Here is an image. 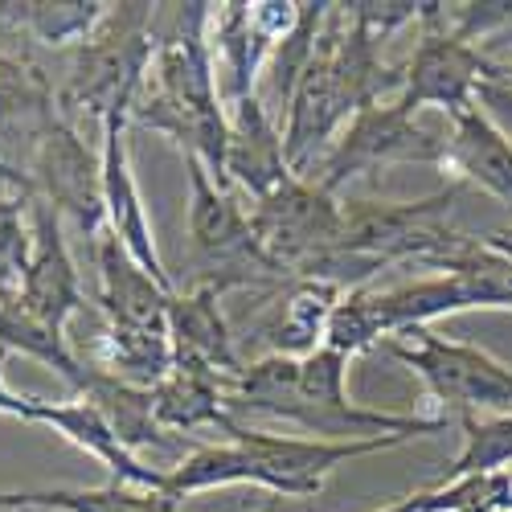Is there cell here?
<instances>
[{
  "instance_id": "obj_29",
  "label": "cell",
  "mask_w": 512,
  "mask_h": 512,
  "mask_svg": "<svg viewBox=\"0 0 512 512\" xmlns=\"http://www.w3.org/2000/svg\"><path fill=\"white\" fill-rule=\"evenodd\" d=\"M345 9L377 41V46L390 33H398L406 25H418V13H422V5H410V0H386V5H377V0H357V5H345Z\"/></svg>"
},
{
  "instance_id": "obj_1",
  "label": "cell",
  "mask_w": 512,
  "mask_h": 512,
  "mask_svg": "<svg viewBox=\"0 0 512 512\" xmlns=\"http://www.w3.org/2000/svg\"><path fill=\"white\" fill-rule=\"evenodd\" d=\"M349 357L332 353L328 345L308 353L304 361L267 353L259 361L242 365L238 377L226 381L230 414H267L304 426L312 439L353 443V439H431L447 431V414H394V410H361L349 402Z\"/></svg>"
},
{
  "instance_id": "obj_20",
  "label": "cell",
  "mask_w": 512,
  "mask_h": 512,
  "mask_svg": "<svg viewBox=\"0 0 512 512\" xmlns=\"http://www.w3.org/2000/svg\"><path fill=\"white\" fill-rule=\"evenodd\" d=\"M340 295H345V287L324 283V279H300L295 283L287 291L283 308L275 312V320L263 328L271 353L304 361L308 353L324 349L328 320H332V308L340 304Z\"/></svg>"
},
{
  "instance_id": "obj_27",
  "label": "cell",
  "mask_w": 512,
  "mask_h": 512,
  "mask_svg": "<svg viewBox=\"0 0 512 512\" xmlns=\"http://www.w3.org/2000/svg\"><path fill=\"white\" fill-rule=\"evenodd\" d=\"M463 431V451L455 463L435 480V484H455V480H480V476H500L512 472V414H492V418H459Z\"/></svg>"
},
{
  "instance_id": "obj_3",
  "label": "cell",
  "mask_w": 512,
  "mask_h": 512,
  "mask_svg": "<svg viewBox=\"0 0 512 512\" xmlns=\"http://www.w3.org/2000/svg\"><path fill=\"white\" fill-rule=\"evenodd\" d=\"M386 353L422 377L426 394L447 418H492L512 414V365L480 345L439 336L435 328H414L386 340Z\"/></svg>"
},
{
  "instance_id": "obj_16",
  "label": "cell",
  "mask_w": 512,
  "mask_h": 512,
  "mask_svg": "<svg viewBox=\"0 0 512 512\" xmlns=\"http://www.w3.org/2000/svg\"><path fill=\"white\" fill-rule=\"evenodd\" d=\"M443 168L467 189L476 185L488 197L512 205V144L500 136V127L480 111H463L451 119V136L443 144Z\"/></svg>"
},
{
  "instance_id": "obj_11",
  "label": "cell",
  "mask_w": 512,
  "mask_h": 512,
  "mask_svg": "<svg viewBox=\"0 0 512 512\" xmlns=\"http://www.w3.org/2000/svg\"><path fill=\"white\" fill-rule=\"evenodd\" d=\"M62 119L58 95L25 54H0V164L25 177V168Z\"/></svg>"
},
{
  "instance_id": "obj_7",
  "label": "cell",
  "mask_w": 512,
  "mask_h": 512,
  "mask_svg": "<svg viewBox=\"0 0 512 512\" xmlns=\"http://www.w3.org/2000/svg\"><path fill=\"white\" fill-rule=\"evenodd\" d=\"M25 181H29V197H41L62 222H74L82 234H91V246H95V238L107 230L103 156L87 148L78 123L62 115L50 127L25 168Z\"/></svg>"
},
{
  "instance_id": "obj_5",
  "label": "cell",
  "mask_w": 512,
  "mask_h": 512,
  "mask_svg": "<svg viewBox=\"0 0 512 512\" xmlns=\"http://www.w3.org/2000/svg\"><path fill=\"white\" fill-rule=\"evenodd\" d=\"M484 78H492V58L451 33L447 5H422L418 46L402 66V95L394 103L410 115L422 107H439L447 119H455L476 107Z\"/></svg>"
},
{
  "instance_id": "obj_8",
  "label": "cell",
  "mask_w": 512,
  "mask_h": 512,
  "mask_svg": "<svg viewBox=\"0 0 512 512\" xmlns=\"http://www.w3.org/2000/svg\"><path fill=\"white\" fill-rule=\"evenodd\" d=\"M222 431L230 435V443H242L246 451L259 455V463L267 467V492L279 496H320V488L328 484V476L340 463L349 459H365L377 451L402 447L410 439L398 435H377V439H353V443H328V439H295V435H271V431H254V426L230 418Z\"/></svg>"
},
{
  "instance_id": "obj_18",
  "label": "cell",
  "mask_w": 512,
  "mask_h": 512,
  "mask_svg": "<svg viewBox=\"0 0 512 512\" xmlns=\"http://www.w3.org/2000/svg\"><path fill=\"white\" fill-rule=\"evenodd\" d=\"M152 402L164 431H201V426H218L222 431L234 418L226 398V377L189 357H177L168 377L152 390Z\"/></svg>"
},
{
  "instance_id": "obj_26",
  "label": "cell",
  "mask_w": 512,
  "mask_h": 512,
  "mask_svg": "<svg viewBox=\"0 0 512 512\" xmlns=\"http://www.w3.org/2000/svg\"><path fill=\"white\" fill-rule=\"evenodd\" d=\"M107 17L103 0H29V5H0V21L33 37L50 50H78L99 21Z\"/></svg>"
},
{
  "instance_id": "obj_10",
  "label": "cell",
  "mask_w": 512,
  "mask_h": 512,
  "mask_svg": "<svg viewBox=\"0 0 512 512\" xmlns=\"http://www.w3.org/2000/svg\"><path fill=\"white\" fill-rule=\"evenodd\" d=\"M29 226H33V250H29V267H25V283L17 300L66 332V320H74L87 308L78 263L66 246L62 218L41 197H29Z\"/></svg>"
},
{
  "instance_id": "obj_2",
  "label": "cell",
  "mask_w": 512,
  "mask_h": 512,
  "mask_svg": "<svg viewBox=\"0 0 512 512\" xmlns=\"http://www.w3.org/2000/svg\"><path fill=\"white\" fill-rule=\"evenodd\" d=\"M152 13L156 5H107L99 29L74 50L66 87L58 91V107L70 123L74 115L103 123L111 111L136 103L156 50Z\"/></svg>"
},
{
  "instance_id": "obj_32",
  "label": "cell",
  "mask_w": 512,
  "mask_h": 512,
  "mask_svg": "<svg viewBox=\"0 0 512 512\" xmlns=\"http://www.w3.org/2000/svg\"><path fill=\"white\" fill-rule=\"evenodd\" d=\"M492 78H500V82H508V87H512V62H496L492 66Z\"/></svg>"
},
{
  "instance_id": "obj_24",
  "label": "cell",
  "mask_w": 512,
  "mask_h": 512,
  "mask_svg": "<svg viewBox=\"0 0 512 512\" xmlns=\"http://www.w3.org/2000/svg\"><path fill=\"white\" fill-rule=\"evenodd\" d=\"M0 353H21L29 361L50 365L74 394H82L91 381V365H82L74 357V349L66 345V332L54 328L50 320H41L37 312H29L21 300L0 304Z\"/></svg>"
},
{
  "instance_id": "obj_31",
  "label": "cell",
  "mask_w": 512,
  "mask_h": 512,
  "mask_svg": "<svg viewBox=\"0 0 512 512\" xmlns=\"http://www.w3.org/2000/svg\"><path fill=\"white\" fill-rule=\"evenodd\" d=\"M0 357H5V353H0ZM33 406H37V398L13 394V390H9V381H5V373H0V414L21 418V422H33Z\"/></svg>"
},
{
  "instance_id": "obj_23",
  "label": "cell",
  "mask_w": 512,
  "mask_h": 512,
  "mask_svg": "<svg viewBox=\"0 0 512 512\" xmlns=\"http://www.w3.org/2000/svg\"><path fill=\"white\" fill-rule=\"evenodd\" d=\"M209 46L213 62L222 58L230 74V103L259 95V78L267 70L271 46L250 21V5H213L209 9Z\"/></svg>"
},
{
  "instance_id": "obj_30",
  "label": "cell",
  "mask_w": 512,
  "mask_h": 512,
  "mask_svg": "<svg viewBox=\"0 0 512 512\" xmlns=\"http://www.w3.org/2000/svg\"><path fill=\"white\" fill-rule=\"evenodd\" d=\"M476 107L500 127V136L512 144V87L500 78H484L480 82V95H476Z\"/></svg>"
},
{
  "instance_id": "obj_25",
  "label": "cell",
  "mask_w": 512,
  "mask_h": 512,
  "mask_svg": "<svg viewBox=\"0 0 512 512\" xmlns=\"http://www.w3.org/2000/svg\"><path fill=\"white\" fill-rule=\"evenodd\" d=\"M230 484H254V488H271L267 467L259 455L246 451L242 443H218V447H197L185 455L173 472H164V492L173 500L213 492V488H230Z\"/></svg>"
},
{
  "instance_id": "obj_19",
  "label": "cell",
  "mask_w": 512,
  "mask_h": 512,
  "mask_svg": "<svg viewBox=\"0 0 512 512\" xmlns=\"http://www.w3.org/2000/svg\"><path fill=\"white\" fill-rule=\"evenodd\" d=\"M91 357H95L91 369L140 390H156L168 377V369L177 365V349L168 328H136V324H107V320L91 345Z\"/></svg>"
},
{
  "instance_id": "obj_4",
  "label": "cell",
  "mask_w": 512,
  "mask_h": 512,
  "mask_svg": "<svg viewBox=\"0 0 512 512\" xmlns=\"http://www.w3.org/2000/svg\"><path fill=\"white\" fill-rule=\"evenodd\" d=\"M443 144L447 136L426 132L398 103H377V107L357 111L345 123V132L332 140V148L316 164V173L304 181H316L320 189L336 197L349 181L377 173L386 164H439L443 168Z\"/></svg>"
},
{
  "instance_id": "obj_21",
  "label": "cell",
  "mask_w": 512,
  "mask_h": 512,
  "mask_svg": "<svg viewBox=\"0 0 512 512\" xmlns=\"http://www.w3.org/2000/svg\"><path fill=\"white\" fill-rule=\"evenodd\" d=\"M78 398H87L103 414V422L115 431V439L127 451H132V455L140 447H164V451H173V439H168V431H164L160 418H156L152 390L127 386V381H119V377H107V373L91 369L87 390H82Z\"/></svg>"
},
{
  "instance_id": "obj_14",
  "label": "cell",
  "mask_w": 512,
  "mask_h": 512,
  "mask_svg": "<svg viewBox=\"0 0 512 512\" xmlns=\"http://www.w3.org/2000/svg\"><path fill=\"white\" fill-rule=\"evenodd\" d=\"M33 422L50 426V431H58L70 447L87 451L95 463H103L107 472L119 480V484H132V488H156L164 492V472H156V467L140 463V455H132L119 439L115 431L103 422V414L87 402V398H74V402H41L33 406Z\"/></svg>"
},
{
  "instance_id": "obj_6",
  "label": "cell",
  "mask_w": 512,
  "mask_h": 512,
  "mask_svg": "<svg viewBox=\"0 0 512 512\" xmlns=\"http://www.w3.org/2000/svg\"><path fill=\"white\" fill-rule=\"evenodd\" d=\"M340 226H345V205L316 181L291 177L279 193L250 209V230L259 242L263 259L275 271L300 279L324 250L336 246Z\"/></svg>"
},
{
  "instance_id": "obj_12",
  "label": "cell",
  "mask_w": 512,
  "mask_h": 512,
  "mask_svg": "<svg viewBox=\"0 0 512 512\" xmlns=\"http://www.w3.org/2000/svg\"><path fill=\"white\" fill-rule=\"evenodd\" d=\"M291 164L283 152V127L263 107L259 95L230 103V148H226V185L246 193L254 205L267 201L291 181Z\"/></svg>"
},
{
  "instance_id": "obj_28",
  "label": "cell",
  "mask_w": 512,
  "mask_h": 512,
  "mask_svg": "<svg viewBox=\"0 0 512 512\" xmlns=\"http://www.w3.org/2000/svg\"><path fill=\"white\" fill-rule=\"evenodd\" d=\"M29 250H33L29 189L0 177V304H9L21 295Z\"/></svg>"
},
{
  "instance_id": "obj_22",
  "label": "cell",
  "mask_w": 512,
  "mask_h": 512,
  "mask_svg": "<svg viewBox=\"0 0 512 512\" xmlns=\"http://www.w3.org/2000/svg\"><path fill=\"white\" fill-rule=\"evenodd\" d=\"M5 508H37V512H181V500L156 488L103 484V488H37V492H0Z\"/></svg>"
},
{
  "instance_id": "obj_9",
  "label": "cell",
  "mask_w": 512,
  "mask_h": 512,
  "mask_svg": "<svg viewBox=\"0 0 512 512\" xmlns=\"http://www.w3.org/2000/svg\"><path fill=\"white\" fill-rule=\"evenodd\" d=\"M103 140H99V156H103V209H107V230L127 246V254L168 291H177L173 279L164 271L160 246L148 222V205L132 168V148H127V127H132V107L111 111L103 123Z\"/></svg>"
},
{
  "instance_id": "obj_13",
  "label": "cell",
  "mask_w": 512,
  "mask_h": 512,
  "mask_svg": "<svg viewBox=\"0 0 512 512\" xmlns=\"http://www.w3.org/2000/svg\"><path fill=\"white\" fill-rule=\"evenodd\" d=\"M95 271H99V312L107 324L168 328V300L177 291L160 287L111 230L95 238Z\"/></svg>"
},
{
  "instance_id": "obj_15",
  "label": "cell",
  "mask_w": 512,
  "mask_h": 512,
  "mask_svg": "<svg viewBox=\"0 0 512 512\" xmlns=\"http://www.w3.org/2000/svg\"><path fill=\"white\" fill-rule=\"evenodd\" d=\"M222 287L218 283H197L193 291H177L168 300V336H173V349L177 357L201 361L213 373H222L226 381L242 373L238 349H234V336L222 312Z\"/></svg>"
},
{
  "instance_id": "obj_17",
  "label": "cell",
  "mask_w": 512,
  "mask_h": 512,
  "mask_svg": "<svg viewBox=\"0 0 512 512\" xmlns=\"http://www.w3.org/2000/svg\"><path fill=\"white\" fill-rule=\"evenodd\" d=\"M476 312V300L455 275H426L414 283H398L390 291H369V316L377 324L381 345L402 332L431 328L443 316Z\"/></svg>"
}]
</instances>
